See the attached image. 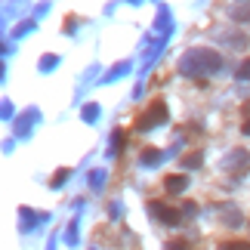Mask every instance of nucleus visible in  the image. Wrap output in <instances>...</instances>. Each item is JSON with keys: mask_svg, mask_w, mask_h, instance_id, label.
Listing matches in <instances>:
<instances>
[{"mask_svg": "<svg viewBox=\"0 0 250 250\" xmlns=\"http://www.w3.org/2000/svg\"><path fill=\"white\" fill-rule=\"evenodd\" d=\"M219 68H223V56L216 50H207V46H191L179 59L182 78H210V74H216Z\"/></svg>", "mask_w": 250, "mask_h": 250, "instance_id": "f257e3e1", "label": "nucleus"}, {"mask_svg": "<svg viewBox=\"0 0 250 250\" xmlns=\"http://www.w3.org/2000/svg\"><path fill=\"white\" fill-rule=\"evenodd\" d=\"M167 124V102L164 99H155V102H148V108L136 118V130L139 133H148V130H155V127H164Z\"/></svg>", "mask_w": 250, "mask_h": 250, "instance_id": "f03ea898", "label": "nucleus"}, {"mask_svg": "<svg viewBox=\"0 0 250 250\" xmlns=\"http://www.w3.org/2000/svg\"><path fill=\"white\" fill-rule=\"evenodd\" d=\"M148 213L155 216L161 226H167V229H176L182 223V210H173L170 204H161V201H151V204H148Z\"/></svg>", "mask_w": 250, "mask_h": 250, "instance_id": "7ed1b4c3", "label": "nucleus"}, {"mask_svg": "<svg viewBox=\"0 0 250 250\" xmlns=\"http://www.w3.org/2000/svg\"><path fill=\"white\" fill-rule=\"evenodd\" d=\"M223 170L226 173H244V170H250V151L247 148H232L229 155L223 158Z\"/></svg>", "mask_w": 250, "mask_h": 250, "instance_id": "20e7f679", "label": "nucleus"}, {"mask_svg": "<svg viewBox=\"0 0 250 250\" xmlns=\"http://www.w3.org/2000/svg\"><path fill=\"white\" fill-rule=\"evenodd\" d=\"M50 219V213H34V210H28V207H19V229L28 235L37 223H46Z\"/></svg>", "mask_w": 250, "mask_h": 250, "instance_id": "39448f33", "label": "nucleus"}, {"mask_svg": "<svg viewBox=\"0 0 250 250\" xmlns=\"http://www.w3.org/2000/svg\"><path fill=\"white\" fill-rule=\"evenodd\" d=\"M219 223H223L226 229H238L244 223V213L235 204H223V207H219Z\"/></svg>", "mask_w": 250, "mask_h": 250, "instance_id": "423d86ee", "label": "nucleus"}, {"mask_svg": "<svg viewBox=\"0 0 250 250\" xmlns=\"http://www.w3.org/2000/svg\"><path fill=\"white\" fill-rule=\"evenodd\" d=\"M188 188V176H164V191L167 195H182Z\"/></svg>", "mask_w": 250, "mask_h": 250, "instance_id": "0eeeda50", "label": "nucleus"}, {"mask_svg": "<svg viewBox=\"0 0 250 250\" xmlns=\"http://www.w3.org/2000/svg\"><path fill=\"white\" fill-rule=\"evenodd\" d=\"M164 158H167V151H161V148H146V151L139 155V167H158Z\"/></svg>", "mask_w": 250, "mask_h": 250, "instance_id": "6e6552de", "label": "nucleus"}, {"mask_svg": "<svg viewBox=\"0 0 250 250\" xmlns=\"http://www.w3.org/2000/svg\"><path fill=\"white\" fill-rule=\"evenodd\" d=\"M37 118H41V114H37L34 108H28V111L22 114V118H19V121H16V127H19V133H22V136H25V133H28V130H31V127H28V124H31V121H37Z\"/></svg>", "mask_w": 250, "mask_h": 250, "instance_id": "1a4fd4ad", "label": "nucleus"}, {"mask_svg": "<svg viewBox=\"0 0 250 250\" xmlns=\"http://www.w3.org/2000/svg\"><path fill=\"white\" fill-rule=\"evenodd\" d=\"M223 43H226V46H235V50H238V46H241V50H247V37H244L241 31H238V34H223Z\"/></svg>", "mask_w": 250, "mask_h": 250, "instance_id": "9d476101", "label": "nucleus"}, {"mask_svg": "<svg viewBox=\"0 0 250 250\" xmlns=\"http://www.w3.org/2000/svg\"><path fill=\"white\" fill-rule=\"evenodd\" d=\"M201 164H204V155H201V151H191V155L182 158V167L186 170H198Z\"/></svg>", "mask_w": 250, "mask_h": 250, "instance_id": "9b49d317", "label": "nucleus"}, {"mask_svg": "<svg viewBox=\"0 0 250 250\" xmlns=\"http://www.w3.org/2000/svg\"><path fill=\"white\" fill-rule=\"evenodd\" d=\"M232 19H235V22H250V3L232 6Z\"/></svg>", "mask_w": 250, "mask_h": 250, "instance_id": "f8f14e48", "label": "nucleus"}, {"mask_svg": "<svg viewBox=\"0 0 250 250\" xmlns=\"http://www.w3.org/2000/svg\"><path fill=\"white\" fill-rule=\"evenodd\" d=\"M81 118H83L86 124H93L96 118H99V105H96V102H90V105H83V111H81Z\"/></svg>", "mask_w": 250, "mask_h": 250, "instance_id": "ddd939ff", "label": "nucleus"}, {"mask_svg": "<svg viewBox=\"0 0 250 250\" xmlns=\"http://www.w3.org/2000/svg\"><path fill=\"white\" fill-rule=\"evenodd\" d=\"M78 226H81V223H78V219H71V226H68V232H65V244H71V247H74V244H78V238H81V232H78Z\"/></svg>", "mask_w": 250, "mask_h": 250, "instance_id": "4468645a", "label": "nucleus"}, {"mask_svg": "<svg viewBox=\"0 0 250 250\" xmlns=\"http://www.w3.org/2000/svg\"><path fill=\"white\" fill-rule=\"evenodd\" d=\"M124 71H130V62H121L118 68H111V71L102 78V83H111V81H118V74H124Z\"/></svg>", "mask_w": 250, "mask_h": 250, "instance_id": "2eb2a0df", "label": "nucleus"}, {"mask_svg": "<svg viewBox=\"0 0 250 250\" xmlns=\"http://www.w3.org/2000/svg\"><path fill=\"white\" fill-rule=\"evenodd\" d=\"M102 186H105V170H93V173H90V188L99 191Z\"/></svg>", "mask_w": 250, "mask_h": 250, "instance_id": "dca6fc26", "label": "nucleus"}, {"mask_svg": "<svg viewBox=\"0 0 250 250\" xmlns=\"http://www.w3.org/2000/svg\"><path fill=\"white\" fill-rule=\"evenodd\" d=\"M216 250H250V241H238L235 238V241H223Z\"/></svg>", "mask_w": 250, "mask_h": 250, "instance_id": "f3484780", "label": "nucleus"}, {"mask_svg": "<svg viewBox=\"0 0 250 250\" xmlns=\"http://www.w3.org/2000/svg\"><path fill=\"white\" fill-rule=\"evenodd\" d=\"M121 148H124V133H111V151H108V155H111V158H118V155H121Z\"/></svg>", "mask_w": 250, "mask_h": 250, "instance_id": "a211bd4d", "label": "nucleus"}, {"mask_svg": "<svg viewBox=\"0 0 250 250\" xmlns=\"http://www.w3.org/2000/svg\"><path fill=\"white\" fill-rule=\"evenodd\" d=\"M235 78H238V81H247V83H250V56H247V59H244L241 65H238Z\"/></svg>", "mask_w": 250, "mask_h": 250, "instance_id": "6ab92c4d", "label": "nucleus"}, {"mask_svg": "<svg viewBox=\"0 0 250 250\" xmlns=\"http://www.w3.org/2000/svg\"><path fill=\"white\" fill-rule=\"evenodd\" d=\"M56 65H59V59H56V56H43V59L37 62V68H41V71H53Z\"/></svg>", "mask_w": 250, "mask_h": 250, "instance_id": "aec40b11", "label": "nucleus"}, {"mask_svg": "<svg viewBox=\"0 0 250 250\" xmlns=\"http://www.w3.org/2000/svg\"><path fill=\"white\" fill-rule=\"evenodd\" d=\"M68 176H71V170H68V167H65V170H56V179L50 182V186H53V188H59L62 182H68Z\"/></svg>", "mask_w": 250, "mask_h": 250, "instance_id": "412c9836", "label": "nucleus"}, {"mask_svg": "<svg viewBox=\"0 0 250 250\" xmlns=\"http://www.w3.org/2000/svg\"><path fill=\"white\" fill-rule=\"evenodd\" d=\"M186 247H188V244L182 241V238H176V241H170V244H167L164 250H186Z\"/></svg>", "mask_w": 250, "mask_h": 250, "instance_id": "4be33fe9", "label": "nucleus"}, {"mask_svg": "<svg viewBox=\"0 0 250 250\" xmlns=\"http://www.w3.org/2000/svg\"><path fill=\"white\" fill-rule=\"evenodd\" d=\"M31 28H34V22H22V25L16 28V37H22V34H28V31H31Z\"/></svg>", "mask_w": 250, "mask_h": 250, "instance_id": "5701e85b", "label": "nucleus"}, {"mask_svg": "<svg viewBox=\"0 0 250 250\" xmlns=\"http://www.w3.org/2000/svg\"><path fill=\"white\" fill-rule=\"evenodd\" d=\"M108 213H111V219H118V216H121V204H111Z\"/></svg>", "mask_w": 250, "mask_h": 250, "instance_id": "b1692460", "label": "nucleus"}, {"mask_svg": "<svg viewBox=\"0 0 250 250\" xmlns=\"http://www.w3.org/2000/svg\"><path fill=\"white\" fill-rule=\"evenodd\" d=\"M241 130H244V136H250V118L244 121V127H241Z\"/></svg>", "mask_w": 250, "mask_h": 250, "instance_id": "393cba45", "label": "nucleus"}, {"mask_svg": "<svg viewBox=\"0 0 250 250\" xmlns=\"http://www.w3.org/2000/svg\"><path fill=\"white\" fill-rule=\"evenodd\" d=\"M46 250H56V238H53V241H50V247H46Z\"/></svg>", "mask_w": 250, "mask_h": 250, "instance_id": "a878e982", "label": "nucleus"}]
</instances>
